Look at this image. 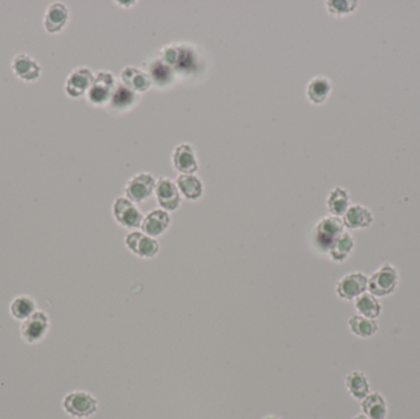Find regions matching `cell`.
Instances as JSON below:
<instances>
[{
    "label": "cell",
    "instance_id": "obj_1",
    "mask_svg": "<svg viewBox=\"0 0 420 419\" xmlns=\"http://www.w3.org/2000/svg\"><path fill=\"white\" fill-rule=\"evenodd\" d=\"M399 281L398 269L392 263L386 262L369 277L367 291L379 299L389 298L397 291Z\"/></svg>",
    "mask_w": 420,
    "mask_h": 419
},
{
    "label": "cell",
    "instance_id": "obj_2",
    "mask_svg": "<svg viewBox=\"0 0 420 419\" xmlns=\"http://www.w3.org/2000/svg\"><path fill=\"white\" fill-rule=\"evenodd\" d=\"M62 407L66 415L73 419H88L96 415L98 401L93 393L76 390L66 393L63 398Z\"/></svg>",
    "mask_w": 420,
    "mask_h": 419
},
{
    "label": "cell",
    "instance_id": "obj_3",
    "mask_svg": "<svg viewBox=\"0 0 420 419\" xmlns=\"http://www.w3.org/2000/svg\"><path fill=\"white\" fill-rule=\"evenodd\" d=\"M117 80L113 73L98 71L95 73L93 84L86 94V101L93 107L108 106L112 94L115 91Z\"/></svg>",
    "mask_w": 420,
    "mask_h": 419
},
{
    "label": "cell",
    "instance_id": "obj_4",
    "mask_svg": "<svg viewBox=\"0 0 420 419\" xmlns=\"http://www.w3.org/2000/svg\"><path fill=\"white\" fill-rule=\"evenodd\" d=\"M156 178L150 172H137L124 186V197L133 203L140 204L150 199L155 193Z\"/></svg>",
    "mask_w": 420,
    "mask_h": 419
},
{
    "label": "cell",
    "instance_id": "obj_5",
    "mask_svg": "<svg viewBox=\"0 0 420 419\" xmlns=\"http://www.w3.org/2000/svg\"><path fill=\"white\" fill-rule=\"evenodd\" d=\"M112 216L116 223L127 230L140 229L144 216L138 208L137 204L133 203L127 197H117L112 203Z\"/></svg>",
    "mask_w": 420,
    "mask_h": 419
},
{
    "label": "cell",
    "instance_id": "obj_6",
    "mask_svg": "<svg viewBox=\"0 0 420 419\" xmlns=\"http://www.w3.org/2000/svg\"><path fill=\"white\" fill-rule=\"evenodd\" d=\"M344 231V223L342 218L331 214L323 216L314 228V243L323 251H328L333 241Z\"/></svg>",
    "mask_w": 420,
    "mask_h": 419
},
{
    "label": "cell",
    "instance_id": "obj_7",
    "mask_svg": "<svg viewBox=\"0 0 420 419\" xmlns=\"http://www.w3.org/2000/svg\"><path fill=\"white\" fill-rule=\"evenodd\" d=\"M124 245L133 255L143 258L151 260L159 255L160 243L156 238L148 236L140 230H132L124 238Z\"/></svg>",
    "mask_w": 420,
    "mask_h": 419
},
{
    "label": "cell",
    "instance_id": "obj_8",
    "mask_svg": "<svg viewBox=\"0 0 420 419\" xmlns=\"http://www.w3.org/2000/svg\"><path fill=\"white\" fill-rule=\"evenodd\" d=\"M51 327V320L47 313L39 310L36 311L31 318L21 323L20 326V335L24 342L27 344H39L47 337Z\"/></svg>",
    "mask_w": 420,
    "mask_h": 419
},
{
    "label": "cell",
    "instance_id": "obj_9",
    "mask_svg": "<svg viewBox=\"0 0 420 419\" xmlns=\"http://www.w3.org/2000/svg\"><path fill=\"white\" fill-rule=\"evenodd\" d=\"M93 78L95 73L88 66H76L66 76L64 81V93L73 100L86 96L88 89L93 84Z\"/></svg>",
    "mask_w": 420,
    "mask_h": 419
},
{
    "label": "cell",
    "instance_id": "obj_10",
    "mask_svg": "<svg viewBox=\"0 0 420 419\" xmlns=\"http://www.w3.org/2000/svg\"><path fill=\"white\" fill-rule=\"evenodd\" d=\"M10 68L14 76L25 84H35L42 76V66L31 54H15Z\"/></svg>",
    "mask_w": 420,
    "mask_h": 419
},
{
    "label": "cell",
    "instance_id": "obj_11",
    "mask_svg": "<svg viewBox=\"0 0 420 419\" xmlns=\"http://www.w3.org/2000/svg\"><path fill=\"white\" fill-rule=\"evenodd\" d=\"M369 277L363 272H350L343 276L336 284V294L341 301H354L367 293Z\"/></svg>",
    "mask_w": 420,
    "mask_h": 419
},
{
    "label": "cell",
    "instance_id": "obj_12",
    "mask_svg": "<svg viewBox=\"0 0 420 419\" xmlns=\"http://www.w3.org/2000/svg\"><path fill=\"white\" fill-rule=\"evenodd\" d=\"M154 196L159 207L166 212H176L181 207V193L176 182L168 177H160L156 180Z\"/></svg>",
    "mask_w": 420,
    "mask_h": 419
},
{
    "label": "cell",
    "instance_id": "obj_13",
    "mask_svg": "<svg viewBox=\"0 0 420 419\" xmlns=\"http://www.w3.org/2000/svg\"><path fill=\"white\" fill-rule=\"evenodd\" d=\"M71 21V10L64 3L53 1L47 6L43 15L44 31L48 35L62 34Z\"/></svg>",
    "mask_w": 420,
    "mask_h": 419
},
{
    "label": "cell",
    "instance_id": "obj_14",
    "mask_svg": "<svg viewBox=\"0 0 420 419\" xmlns=\"http://www.w3.org/2000/svg\"><path fill=\"white\" fill-rule=\"evenodd\" d=\"M171 163L180 175L197 173L199 170L197 153L190 143H180L178 146H175L171 154Z\"/></svg>",
    "mask_w": 420,
    "mask_h": 419
},
{
    "label": "cell",
    "instance_id": "obj_15",
    "mask_svg": "<svg viewBox=\"0 0 420 419\" xmlns=\"http://www.w3.org/2000/svg\"><path fill=\"white\" fill-rule=\"evenodd\" d=\"M171 221H171L170 213L161 208H156L144 216L140 229L148 236L158 238L170 229Z\"/></svg>",
    "mask_w": 420,
    "mask_h": 419
},
{
    "label": "cell",
    "instance_id": "obj_16",
    "mask_svg": "<svg viewBox=\"0 0 420 419\" xmlns=\"http://www.w3.org/2000/svg\"><path fill=\"white\" fill-rule=\"evenodd\" d=\"M121 83L135 94L148 91L153 84L149 73L138 69L135 66H128L121 71Z\"/></svg>",
    "mask_w": 420,
    "mask_h": 419
},
{
    "label": "cell",
    "instance_id": "obj_17",
    "mask_svg": "<svg viewBox=\"0 0 420 419\" xmlns=\"http://www.w3.org/2000/svg\"><path fill=\"white\" fill-rule=\"evenodd\" d=\"M333 90L331 79L326 76H316L309 80L306 85V99L309 104L319 106L327 101Z\"/></svg>",
    "mask_w": 420,
    "mask_h": 419
},
{
    "label": "cell",
    "instance_id": "obj_18",
    "mask_svg": "<svg viewBox=\"0 0 420 419\" xmlns=\"http://www.w3.org/2000/svg\"><path fill=\"white\" fill-rule=\"evenodd\" d=\"M342 219L347 229L363 230L372 226L374 223V214L365 206L352 204Z\"/></svg>",
    "mask_w": 420,
    "mask_h": 419
},
{
    "label": "cell",
    "instance_id": "obj_19",
    "mask_svg": "<svg viewBox=\"0 0 420 419\" xmlns=\"http://www.w3.org/2000/svg\"><path fill=\"white\" fill-rule=\"evenodd\" d=\"M176 185L181 193V197L186 198L187 201L195 202L203 197V181L195 173L178 175L176 178Z\"/></svg>",
    "mask_w": 420,
    "mask_h": 419
},
{
    "label": "cell",
    "instance_id": "obj_20",
    "mask_svg": "<svg viewBox=\"0 0 420 419\" xmlns=\"http://www.w3.org/2000/svg\"><path fill=\"white\" fill-rule=\"evenodd\" d=\"M345 388L350 396L357 401H363L364 398L372 393L370 381L363 371H350L349 374L345 376Z\"/></svg>",
    "mask_w": 420,
    "mask_h": 419
},
{
    "label": "cell",
    "instance_id": "obj_21",
    "mask_svg": "<svg viewBox=\"0 0 420 419\" xmlns=\"http://www.w3.org/2000/svg\"><path fill=\"white\" fill-rule=\"evenodd\" d=\"M350 206H352L350 204V194L344 187L337 186L329 191L327 199H326V207H327L328 213L331 216L343 218Z\"/></svg>",
    "mask_w": 420,
    "mask_h": 419
},
{
    "label": "cell",
    "instance_id": "obj_22",
    "mask_svg": "<svg viewBox=\"0 0 420 419\" xmlns=\"http://www.w3.org/2000/svg\"><path fill=\"white\" fill-rule=\"evenodd\" d=\"M348 327L352 335L362 338V340H367L372 338L380 330V325L377 320H372V318H364L362 315H352L349 320H348Z\"/></svg>",
    "mask_w": 420,
    "mask_h": 419
},
{
    "label": "cell",
    "instance_id": "obj_23",
    "mask_svg": "<svg viewBox=\"0 0 420 419\" xmlns=\"http://www.w3.org/2000/svg\"><path fill=\"white\" fill-rule=\"evenodd\" d=\"M355 248V238L353 235L344 231L333 241L331 248H328V255L333 262L343 263L349 258Z\"/></svg>",
    "mask_w": 420,
    "mask_h": 419
},
{
    "label": "cell",
    "instance_id": "obj_24",
    "mask_svg": "<svg viewBox=\"0 0 420 419\" xmlns=\"http://www.w3.org/2000/svg\"><path fill=\"white\" fill-rule=\"evenodd\" d=\"M36 311H39L37 303L32 296L21 294V296H15L13 301H10V315L14 320L20 323H24L27 318H31Z\"/></svg>",
    "mask_w": 420,
    "mask_h": 419
},
{
    "label": "cell",
    "instance_id": "obj_25",
    "mask_svg": "<svg viewBox=\"0 0 420 419\" xmlns=\"http://www.w3.org/2000/svg\"><path fill=\"white\" fill-rule=\"evenodd\" d=\"M362 402L363 415L370 419H386L389 407L386 398L380 393H370Z\"/></svg>",
    "mask_w": 420,
    "mask_h": 419
},
{
    "label": "cell",
    "instance_id": "obj_26",
    "mask_svg": "<svg viewBox=\"0 0 420 419\" xmlns=\"http://www.w3.org/2000/svg\"><path fill=\"white\" fill-rule=\"evenodd\" d=\"M354 308L357 310L358 315H362L364 318H372V320H379L384 311L380 299L370 294L369 291L364 293L354 301Z\"/></svg>",
    "mask_w": 420,
    "mask_h": 419
},
{
    "label": "cell",
    "instance_id": "obj_27",
    "mask_svg": "<svg viewBox=\"0 0 420 419\" xmlns=\"http://www.w3.org/2000/svg\"><path fill=\"white\" fill-rule=\"evenodd\" d=\"M138 100V94L133 93L126 88L122 83L116 85L115 91L112 94L108 106L115 111H124L133 106Z\"/></svg>",
    "mask_w": 420,
    "mask_h": 419
},
{
    "label": "cell",
    "instance_id": "obj_28",
    "mask_svg": "<svg viewBox=\"0 0 420 419\" xmlns=\"http://www.w3.org/2000/svg\"><path fill=\"white\" fill-rule=\"evenodd\" d=\"M326 9L332 16L343 18L358 9V1L357 0H329L326 3Z\"/></svg>",
    "mask_w": 420,
    "mask_h": 419
},
{
    "label": "cell",
    "instance_id": "obj_29",
    "mask_svg": "<svg viewBox=\"0 0 420 419\" xmlns=\"http://www.w3.org/2000/svg\"><path fill=\"white\" fill-rule=\"evenodd\" d=\"M153 81H158L161 84H166L170 80H173V69L168 64H165L163 61L155 62L150 66V73H149Z\"/></svg>",
    "mask_w": 420,
    "mask_h": 419
},
{
    "label": "cell",
    "instance_id": "obj_30",
    "mask_svg": "<svg viewBox=\"0 0 420 419\" xmlns=\"http://www.w3.org/2000/svg\"><path fill=\"white\" fill-rule=\"evenodd\" d=\"M117 4L129 5V8H130V6H133V5L135 4V1H127V3H126V1H118Z\"/></svg>",
    "mask_w": 420,
    "mask_h": 419
},
{
    "label": "cell",
    "instance_id": "obj_31",
    "mask_svg": "<svg viewBox=\"0 0 420 419\" xmlns=\"http://www.w3.org/2000/svg\"><path fill=\"white\" fill-rule=\"evenodd\" d=\"M353 419H370V418H367V415H363V413H360V415H355V417H354Z\"/></svg>",
    "mask_w": 420,
    "mask_h": 419
},
{
    "label": "cell",
    "instance_id": "obj_32",
    "mask_svg": "<svg viewBox=\"0 0 420 419\" xmlns=\"http://www.w3.org/2000/svg\"><path fill=\"white\" fill-rule=\"evenodd\" d=\"M262 419H280V418H279V417H277V415H265V417H263V418H262Z\"/></svg>",
    "mask_w": 420,
    "mask_h": 419
}]
</instances>
